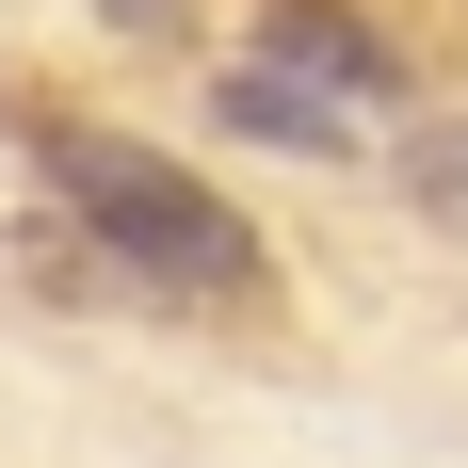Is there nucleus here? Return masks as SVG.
<instances>
[{"label":"nucleus","mask_w":468,"mask_h":468,"mask_svg":"<svg viewBox=\"0 0 468 468\" xmlns=\"http://www.w3.org/2000/svg\"><path fill=\"white\" fill-rule=\"evenodd\" d=\"M33 162H48V194H65V227H81L130 291H162V307H242V291H275L259 227H242L194 162H162V145H130V130H81V113H48Z\"/></svg>","instance_id":"obj_1"},{"label":"nucleus","mask_w":468,"mask_h":468,"mask_svg":"<svg viewBox=\"0 0 468 468\" xmlns=\"http://www.w3.org/2000/svg\"><path fill=\"white\" fill-rule=\"evenodd\" d=\"M404 194H420L436 227H468V130H420V162H404Z\"/></svg>","instance_id":"obj_2"}]
</instances>
